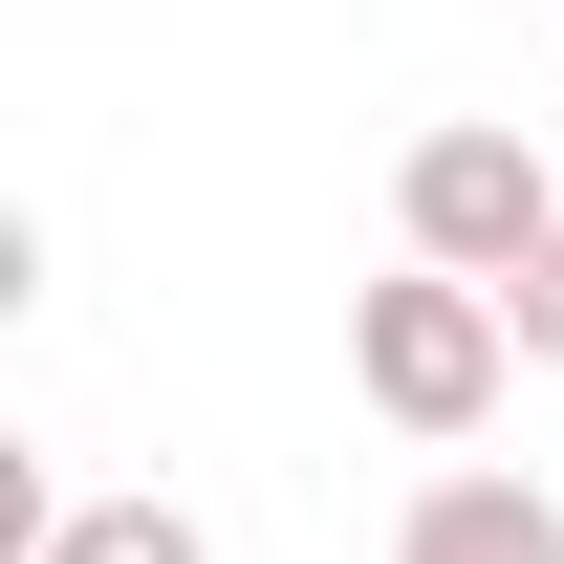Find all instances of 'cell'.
I'll use <instances>...</instances> for the list:
<instances>
[{
  "mask_svg": "<svg viewBox=\"0 0 564 564\" xmlns=\"http://www.w3.org/2000/svg\"><path fill=\"white\" fill-rule=\"evenodd\" d=\"M499 369H521V304H499V282L413 261V239H391V282H348V391H369L391 434H434V456H456V434L499 413Z\"/></svg>",
  "mask_w": 564,
  "mask_h": 564,
  "instance_id": "cell-1",
  "label": "cell"
},
{
  "mask_svg": "<svg viewBox=\"0 0 564 564\" xmlns=\"http://www.w3.org/2000/svg\"><path fill=\"white\" fill-rule=\"evenodd\" d=\"M22 564H217V543H196V499H66Z\"/></svg>",
  "mask_w": 564,
  "mask_h": 564,
  "instance_id": "cell-4",
  "label": "cell"
},
{
  "mask_svg": "<svg viewBox=\"0 0 564 564\" xmlns=\"http://www.w3.org/2000/svg\"><path fill=\"white\" fill-rule=\"evenodd\" d=\"M391 564H564V499H543V478H499V456H456V478H413Z\"/></svg>",
  "mask_w": 564,
  "mask_h": 564,
  "instance_id": "cell-3",
  "label": "cell"
},
{
  "mask_svg": "<svg viewBox=\"0 0 564 564\" xmlns=\"http://www.w3.org/2000/svg\"><path fill=\"white\" fill-rule=\"evenodd\" d=\"M499 304H521V369H564V239H543L521 282H499Z\"/></svg>",
  "mask_w": 564,
  "mask_h": 564,
  "instance_id": "cell-5",
  "label": "cell"
},
{
  "mask_svg": "<svg viewBox=\"0 0 564 564\" xmlns=\"http://www.w3.org/2000/svg\"><path fill=\"white\" fill-rule=\"evenodd\" d=\"M391 239H413V261H456V282H521V261L564 239V174L499 131V109H456V131L391 152Z\"/></svg>",
  "mask_w": 564,
  "mask_h": 564,
  "instance_id": "cell-2",
  "label": "cell"
}]
</instances>
